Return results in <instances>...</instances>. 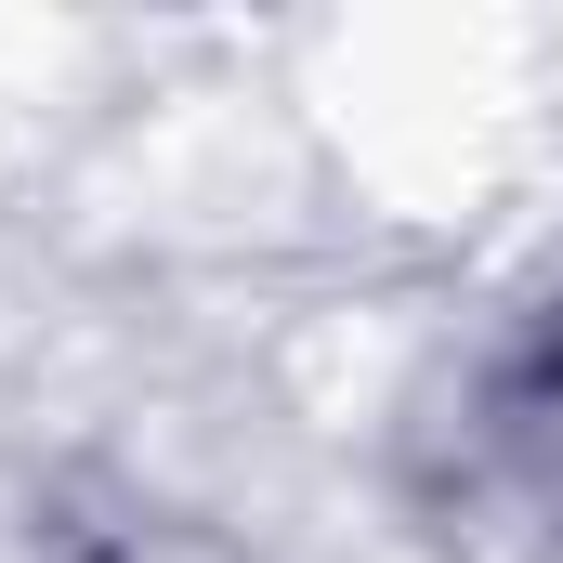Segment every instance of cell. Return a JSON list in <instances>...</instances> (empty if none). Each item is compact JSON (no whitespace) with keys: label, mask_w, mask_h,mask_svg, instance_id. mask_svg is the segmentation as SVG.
<instances>
[{"label":"cell","mask_w":563,"mask_h":563,"mask_svg":"<svg viewBox=\"0 0 563 563\" xmlns=\"http://www.w3.org/2000/svg\"><path fill=\"white\" fill-rule=\"evenodd\" d=\"M472 445H485V472H511L525 498L563 511V288L485 354V380H472Z\"/></svg>","instance_id":"cell-1"}]
</instances>
